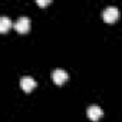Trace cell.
<instances>
[{"label":"cell","instance_id":"3957f363","mask_svg":"<svg viewBox=\"0 0 122 122\" xmlns=\"http://www.w3.org/2000/svg\"><path fill=\"white\" fill-rule=\"evenodd\" d=\"M52 78H53L55 83L60 85V83H63V82H65V81L69 78V75H68V72H66L65 69H60V68H57V69H55V71L52 72Z\"/></svg>","mask_w":122,"mask_h":122},{"label":"cell","instance_id":"52a82bcc","mask_svg":"<svg viewBox=\"0 0 122 122\" xmlns=\"http://www.w3.org/2000/svg\"><path fill=\"white\" fill-rule=\"evenodd\" d=\"M49 3H50V0H37V5H40V6H46Z\"/></svg>","mask_w":122,"mask_h":122},{"label":"cell","instance_id":"277c9868","mask_svg":"<svg viewBox=\"0 0 122 122\" xmlns=\"http://www.w3.org/2000/svg\"><path fill=\"white\" fill-rule=\"evenodd\" d=\"M36 85H37V83H36V81H35L32 76H22V78H20V88H22L23 91H26V92L32 91Z\"/></svg>","mask_w":122,"mask_h":122},{"label":"cell","instance_id":"5b68a950","mask_svg":"<svg viewBox=\"0 0 122 122\" xmlns=\"http://www.w3.org/2000/svg\"><path fill=\"white\" fill-rule=\"evenodd\" d=\"M86 113H88V116H89L92 121H98V119L102 116V108L98 106V105H91V106L88 108Z\"/></svg>","mask_w":122,"mask_h":122},{"label":"cell","instance_id":"8992f818","mask_svg":"<svg viewBox=\"0 0 122 122\" xmlns=\"http://www.w3.org/2000/svg\"><path fill=\"white\" fill-rule=\"evenodd\" d=\"M10 26H12V20L7 16H2V17H0V30H2V32H6Z\"/></svg>","mask_w":122,"mask_h":122},{"label":"cell","instance_id":"7a4b0ae2","mask_svg":"<svg viewBox=\"0 0 122 122\" xmlns=\"http://www.w3.org/2000/svg\"><path fill=\"white\" fill-rule=\"evenodd\" d=\"M13 26H15V29L17 32L25 33V32H27L30 29V19L27 16H20L16 22H13Z\"/></svg>","mask_w":122,"mask_h":122},{"label":"cell","instance_id":"6da1fadb","mask_svg":"<svg viewBox=\"0 0 122 122\" xmlns=\"http://www.w3.org/2000/svg\"><path fill=\"white\" fill-rule=\"evenodd\" d=\"M102 17L108 23H112V22H115L119 17V9L116 6H106L102 10Z\"/></svg>","mask_w":122,"mask_h":122}]
</instances>
